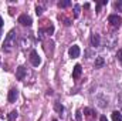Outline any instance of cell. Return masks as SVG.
I'll return each instance as SVG.
<instances>
[{
	"mask_svg": "<svg viewBox=\"0 0 122 121\" xmlns=\"http://www.w3.org/2000/svg\"><path fill=\"white\" fill-rule=\"evenodd\" d=\"M16 40H17V34L16 31L11 30L4 38V46H3V50L4 51H11L14 47H16Z\"/></svg>",
	"mask_w": 122,
	"mask_h": 121,
	"instance_id": "obj_1",
	"label": "cell"
},
{
	"mask_svg": "<svg viewBox=\"0 0 122 121\" xmlns=\"http://www.w3.org/2000/svg\"><path fill=\"white\" fill-rule=\"evenodd\" d=\"M108 23H109L111 26H114V27H119L122 24V17L118 16V14H111V16L108 17Z\"/></svg>",
	"mask_w": 122,
	"mask_h": 121,
	"instance_id": "obj_2",
	"label": "cell"
},
{
	"mask_svg": "<svg viewBox=\"0 0 122 121\" xmlns=\"http://www.w3.org/2000/svg\"><path fill=\"white\" fill-rule=\"evenodd\" d=\"M30 63L34 67H38V66L41 64V59H40V56H38V53H37L36 50H33L30 53Z\"/></svg>",
	"mask_w": 122,
	"mask_h": 121,
	"instance_id": "obj_3",
	"label": "cell"
},
{
	"mask_svg": "<svg viewBox=\"0 0 122 121\" xmlns=\"http://www.w3.org/2000/svg\"><path fill=\"white\" fill-rule=\"evenodd\" d=\"M19 23H20L21 26H27V27H30L31 23H33V20H31L30 16H27V14H21V16L19 17Z\"/></svg>",
	"mask_w": 122,
	"mask_h": 121,
	"instance_id": "obj_4",
	"label": "cell"
},
{
	"mask_svg": "<svg viewBox=\"0 0 122 121\" xmlns=\"http://www.w3.org/2000/svg\"><path fill=\"white\" fill-rule=\"evenodd\" d=\"M80 53H81V50H80L78 46H71L70 50H68V54H70V57H72V59L80 57Z\"/></svg>",
	"mask_w": 122,
	"mask_h": 121,
	"instance_id": "obj_5",
	"label": "cell"
},
{
	"mask_svg": "<svg viewBox=\"0 0 122 121\" xmlns=\"http://www.w3.org/2000/svg\"><path fill=\"white\" fill-rule=\"evenodd\" d=\"M17 97H19V90L17 88H11V90L9 91V103H16V100H17Z\"/></svg>",
	"mask_w": 122,
	"mask_h": 121,
	"instance_id": "obj_6",
	"label": "cell"
},
{
	"mask_svg": "<svg viewBox=\"0 0 122 121\" xmlns=\"http://www.w3.org/2000/svg\"><path fill=\"white\" fill-rule=\"evenodd\" d=\"M16 77H17V80H24V77H26V68L24 67H19L17 71H16Z\"/></svg>",
	"mask_w": 122,
	"mask_h": 121,
	"instance_id": "obj_7",
	"label": "cell"
},
{
	"mask_svg": "<svg viewBox=\"0 0 122 121\" xmlns=\"http://www.w3.org/2000/svg\"><path fill=\"white\" fill-rule=\"evenodd\" d=\"M99 43H101V37H99V34L94 33V34L91 36V46L97 47V46H99Z\"/></svg>",
	"mask_w": 122,
	"mask_h": 121,
	"instance_id": "obj_8",
	"label": "cell"
},
{
	"mask_svg": "<svg viewBox=\"0 0 122 121\" xmlns=\"http://www.w3.org/2000/svg\"><path fill=\"white\" fill-rule=\"evenodd\" d=\"M81 71H82L81 66H80V64H77V66L74 67V70H72V78H78V77L81 76Z\"/></svg>",
	"mask_w": 122,
	"mask_h": 121,
	"instance_id": "obj_9",
	"label": "cell"
},
{
	"mask_svg": "<svg viewBox=\"0 0 122 121\" xmlns=\"http://www.w3.org/2000/svg\"><path fill=\"white\" fill-rule=\"evenodd\" d=\"M104 64H105V61H104L102 57H97L95 59V68H101Z\"/></svg>",
	"mask_w": 122,
	"mask_h": 121,
	"instance_id": "obj_10",
	"label": "cell"
},
{
	"mask_svg": "<svg viewBox=\"0 0 122 121\" xmlns=\"http://www.w3.org/2000/svg\"><path fill=\"white\" fill-rule=\"evenodd\" d=\"M112 120L114 121H122V114L119 111H114V113H112Z\"/></svg>",
	"mask_w": 122,
	"mask_h": 121,
	"instance_id": "obj_11",
	"label": "cell"
},
{
	"mask_svg": "<svg viewBox=\"0 0 122 121\" xmlns=\"http://www.w3.org/2000/svg\"><path fill=\"white\" fill-rule=\"evenodd\" d=\"M70 4H71V1H70V0H62V1H58V7H61V9L68 7Z\"/></svg>",
	"mask_w": 122,
	"mask_h": 121,
	"instance_id": "obj_12",
	"label": "cell"
},
{
	"mask_svg": "<svg viewBox=\"0 0 122 121\" xmlns=\"http://www.w3.org/2000/svg\"><path fill=\"white\" fill-rule=\"evenodd\" d=\"M16 118H17V111H11V113L9 114V117H7L9 121H14Z\"/></svg>",
	"mask_w": 122,
	"mask_h": 121,
	"instance_id": "obj_13",
	"label": "cell"
},
{
	"mask_svg": "<svg viewBox=\"0 0 122 121\" xmlns=\"http://www.w3.org/2000/svg\"><path fill=\"white\" fill-rule=\"evenodd\" d=\"M54 108H56V111H57V113H60V114L64 111V107L61 105L60 103H56V104H54Z\"/></svg>",
	"mask_w": 122,
	"mask_h": 121,
	"instance_id": "obj_14",
	"label": "cell"
},
{
	"mask_svg": "<svg viewBox=\"0 0 122 121\" xmlns=\"http://www.w3.org/2000/svg\"><path fill=\"white\" fill-rule=\"evenodd\" d=\"M46 33H47V34H50V36H51V34H53V31H54V26H53V24H48V26H47V29H46Z\"/></svg>",
	"mask_w": 122,
	"mask_h": 121,
	"instance_id": "obj_15",
	"label": "cell"
},
{
	"mask_svg": "<svg viewBox=\"0 0 122 121\" xmlns=\"http://www.w3.org/2000/svg\"><path fill=\"white\" fill-rule=\"evenodd\" d=\"M80 9H81V7H80L78 4L74 6V17H78V16H80Z\"/></svg>",
	"mask_w": 122,
	"mask_h": 121,
	"instance_id": "obj_16",
	"label": "cell"
},
{
	"mask_svg": "<svg viewBox=\"0 0 122 121\" xmlns=\"http://www.w3.org/2000/svg\"><path fill=\"white\" fill-rule=\"evenodd\" d=\"M84 114L88 116V117H91L92 114H94V111H92L91 108H84Z\"/></svg>",
	"mask_w": 122,
	"mask_h": 121,
	"instance_id": "obj_17",
	"label": "cell"
},
{
	"mask_svg": "<svg viewBox=\"0 0 122 121\" xmlns=\"http://www.w3.org/2000/svg\"><path fill=\"white\" fill-rule=\"evenodd\" d=\"M117 59L119 61H122V49H119V50L117 51Z\"/></svg>",
	"mask_w": 122,
	"mask_h": 121,
	"instance_id": "obj_18",
	"label": "cell"
},
{
	"mask_svg": "<svg viewBox=\"0 0 122 121\" xmlns=\"http://www.w3.org/2000/svg\"><path fill=\"white\" fill-rule=\"evenodd\" d=\"M36 13H37V16H40V14L43 13V7H41V6H37V7H36Z\"/></svg>",
	"mask_w": 122,
	"mask_h": 121,
	"instance_id": "obj_19",
	"label": "cell"
},
{
	"mask_svg": "<svg viewBox=\"0 0 122 121\" xmlns=\"http://www.w3.org/2000/svg\"><path fill=\"white\" fill-rule=\"evenodd\" d=\"M114 6H115L117 9H122V1H117V3H115Z\"/></svg>",
	"mask_w": 122,
	"mask_h": 121,
	"instance_id": "obj_20",
	"label": "cell"
},
{
	"mask_svg": "<svg viewBox=\"0 0 122 121\" xmlns=\"http://www.w3.org/2000/svg\"><path fill=\"white\" fill-rule=\"evenodd\" d=\"M77 120H81V111H77Z\"/></svg>",
	"mask_w": 122,
	"mask_h": 121,
	"instance_id": "obj_21",
	"label": "cell"
},
{
	"mask_svg": "<svg viewBox=\"0 0 122 121\" xmlns=\"http://www.w3.org/2000/svg\"><path fill=\"white\" fill-rule=\"evenodd\" d=\"M99 121H108V120H107V117H105V116H102V117L99 118Z\"/></svg>",
	"mask_w": 122,
	"mask_h": 121,
	"instance_id": "obj_22",
	"label": "cell"
},
{
	"mask_svg": "<svg viewBox=\"0 0 122 121\" xmlns=\"http://www.w3.org/2000/svg\"><path fill=\"white\" fill-rule=\"evenodd\" d=\"M1 26H3V19L0 17V27H1Z\"/></svg>",
	"mask_w": 122,
	"mask_h": 121,
	"instance_id": "obj_23",
	"label": "cell"
},
{
	"mask_svg": "<svg viewBox=\"0 0 122 121\" xmlns=\"http://www.w3.org/2000/svg\"><path fill=\"white\" fill-rule=\"evenodd\" d=\"M53 121H58V120H53Z\"/></svg>",
	"mask_w": 122,
	"mask_h": 121,
	"instance_id": "obj_24",
	"label": "cell"
}]
</instances>
